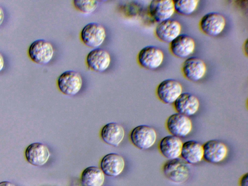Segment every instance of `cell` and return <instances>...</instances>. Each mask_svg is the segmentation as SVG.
Returning <instances> with one entry per match:
<instances>
[{
	"label": "cell",
	"instance_id": "cell-1",
	"mask_svg": "<svg viewBox=\"0 0 248 186\" xmlns=\"http://www.w3.org/2000/svg\"><path fill=\"white\" fill-rule=\"evenodd\" d=\"M162 171L167 179L176 184L186 183L190 175L188 164L180 157L167 160L163 165Z\"/></svg>",
	"mask_w": 248,
	"mask_h": 186
},
{
	"label": "cell",
	"instance_id": "cell-2",
	"mask_svg": "<svg viewBox=\"0 0 248 186\" xmlns=\"http://www.w3.org/2000/svg\"><path fill=\"white\" fill-rule=\"evenodd\" d=\"M226 25L225 17L217 12H211L204 15L199 22L200 30L203 34L211 37L219 35Z\"/></svg>",
	"mask_w": 248,
	"mask_h": 186
},
{
	"label": "cell",
	"instance_id": "cell-3",
	"mask_svg": "<svg viewBox=\"0 0 248 186\" xmlns=\"http://www.w3.org/2000/svg\"><path fill=\"white\" fill-rule=\"evenodd\" d=\"M130 139L136 148L142 150H147L156 142L157 133L153 127L141 124L132 129L130 134Z\"/></svg>",
	"mask_w": 248,
	"mask_h": 186
},
{
	"label": "cell",
	"instance_id": "cell-4",
	"mask_svg": "<svg viewBox=\"0 0 248 186\" xmlns=\"http://www.w3.org/2000/svg\"><path fill=\"white\" fill-rule=\"evenodd\" d=\"M107 36L106 30L100 23L90 22L82 29L80 37L84 45L93 48H99L104 42Z\"/></svg>",
	"mask_w": 248,
	"mask_h": 186
},
{
	"label": "cell",
	"instance_id": "cell-5",
	"mask_svg": "<svg viewBox=\"0 0 248 186\" xmlns=\"http://www.w3.org/2000/svg\"><path fill=\"white\" fill-rule=\"evenodd\" d=\"M164 59L163 50L155 46L149 45L143 47L139 52L137 61L142 68L154 70L159 68Z\"/></svg>",
	"mask_w": 248,
	"mask_h": 186
},
{
	"label": "cell",
	"instance_id": "cell-6",
	"mask_svg": "<svg viewBox=\"0 0 248 186\" xmlns=\"http://www.w3.org/2000/svg\"><path fill=\"white\" fill-rule=\"evenodd\" d=\"M57 86L64 94L73 96L77 94L83 85V79L78 71L69 70L62 72L58 78Z\"/></svg>",
	"mask_w": 248,
	"mask_h": 186
},
{
	"label": "cell",
	"instance_id": "cell-7",
	"mask_svg": "<svg viewBox=\"0 0 248 186\" xmlns=\"http://www.w3.org/2000/svg\"><path fill=\"white\" fill-rule=\"evenodd\" d=\"M183 86L176 79L168 78L162 80L156 87L157 98L165 104H173L183 93Z\"/></svg>",
	"mask_w": 248,
	"mask_h": 186
},
{
	"label": "cell",
	"instance_id": "cell-8",
	"mask_svg": "<svg viewBox=\"0 0 248 186\" xmlns=\"http://www.w3.org/2000/svg\"><path fill=\"white\" fill-rule=\"evenodd\" d=\"M28 54L30 58L40 64L48 63L53 59L54 49L52 44L45 39H38L30 46Z\"/></svg>",
	"mask_w": 248,
	"mask_h": 186
},
{
	"label": "cell",
	"instance_id": "cell-9",
	"mask_svg": "<svg viewBox=\"0 0 248 186\" xmlns=\"http://www.w3.org/2000/svg\"><path fill=\"white\" fill-rule=\"evenodd\" d=\"M166 127L170 135L185 138L192 131V123L189 117L176 112L168 117Z\"/></svg>",
	"mask_w": 248,
	"mask_h": 186
},
{
	"label": "cell",
	"instance_id": "cell-10",
	"mask_svg": "<svg viewBox=\"0 0 248 186\" xmlns=\"http://www.w3.org/2000/svg\"><path fill=\"white\" fill-rule=\"evenodd\" d=\"M181 72L184 77L192 82H197L202 79L207 72L205 62L196 56H190L184 61Z\"/></svg>",
	"mask_w": 248,
	"mask_h": 186
},
{
	"label": "cell",
	"instance_id": "cell-11",
	"mask_svg": "<svg viewBox=\"0 0 248 186\" xmlns=\"http://www.w3.org/2000/svg\"><path fill=\"white\" fill-rule=\"evenodd\" d=\"M195 48L194 39L186 34H180L169 44V49L171 54L182 59L190 57Z\"/></svg>",
	"mask_w": 248,
	"mask_h": 186
},
{
	"label": "cell",
	"instance_id": "cell-12",
	"mask_svg": "<svg viewBox=\"0 0 248 186\" xmlns=\"http://www.w3.org/2000/svg\"><path fill=\"white\" fill-rule=\"evenodd\" d=\"M148 12L150 16L157 23L171 19L175 13L174 0H153L149 4Z\"/></svg>",
	"mask_w": 248,
	"mask_h": 186
},
{
	"label": "cell",
	"instance_id": "cell-13",
	"mask_svg": "<svg viewBox=\"0 0 248 186\" xmlns=\"http://www.w3.org/2000/svg\"><path fill=\"white\" fill-rule=\"evenodd\" d=\"M203 159L211 164H218L227 157L228 149L223 142L216 140H210L202 144Z\"/></svg>",
	"mask_w": 248,
	"mask_h": 186
},
{
	"label": "cell",
	"instance_id": "cell-14",
	"mask_svg": "<svg viewBox=\"0 0 248 186\" xmlns=\"http://www.w3.org/2000/svg\"><path fill=\"white\" fill-rule=\"evenodd\" d=\"M181 31L180 23L171 18L157 23L155 29V34L160 41L170 44L181 34Z\"/></svg>",
	"mask_w": 248,
	"mask_h": 186
},
{
	"label": "cell",
	"instance_id": "cell-15",
	"mask_svg": "<svg viewBox=\"0 0 248 186\" xmlns=\"http://www.w3.org/2000/svg\"><path fill=\"white\" fill-rule=\"evenodd\" d=\"M111 61L110 54L100 47L93 49L88 53L86 58L88 67L96 72L106 71L109 68Z\"/></svg>",
	"mask_w": 248,
	"mask_h": 186
},
{
	"label": "cell",
	"instance_id": "cell-16",
	"mask_svg": "<svg viewBox=\"0 0 248 186\" xmlns=\"http://www.w3.org/2000/svg\"><path fill=\"white\" fill-rule=\"evenodd\" d=\"M200 105L198 98L189 92H183L173 104L177 113L189 117L197 113Z\"/></svg>",
	"mask_w": 248,
	"mask_h": 186
},
{
	"label": "cell",
	"instance_id": "cell-17",
	"mask_svg": "<svg viewBox=\"0 0 248 186\" xmlns=\"http://www.w3.org/2000/svg\"><path fill=\"white\" fill-rule=\"evenodd\" d=\"M183 143L181 138L167 135L160 140L158 148L160 153L168 160L175 159L180 157Z\"/></svg>",
	"mask_w": 248,
	"mask_h": 186
},
{
	"label": "cell",
	"instance_id": "cell-18",
	"mask_svg": "<svg viewBox=\"0 0 248 186\" xmlns=\"http://www.w3.org/2000/svg\"><path fill=\"white\" fill-rule=\"evenodd\" d=\"M125 166L124 158L117 153H109L106 155L101 160L100 169L105 175L110 177L119 175L123 171Z\"/></svg>",
	"mask_w": 248,
	"mask_h": 186
},
{
	"label": "cell",
	"instance_id": "cell-19",
	"mask_svg": "<svg viewBox=\"0 0 248 186\" xmlns=\"http://www.w3.org/2000/svg\"><path fill=\"white\" fill-rule=\"evenodd\" d=\"M25 155L30 164L35 166H42L47 162L50 154L45 144L40 142H34L27 147Z\"/></svg>",
	"mask_w": 248,
	"mask_h": 186
},
{
	"label": "cell",
	"instance_id": "cell-20",
	"mask_svg": "<svg viewBox=\"0 0 248 186\" xmlns=\"http://www.w3.org/2000/svg\"><path fill=\"white\" fill-rule=\"evenodd\" d=\"M124 136V127L116 122L107 124L100 131V137L103 141L114 147H118L121 143Z\"/></svg>",
	"mask_w": 248,
	"mask_h": 186
},
{
	"label": "cell",
	"instance_id": "cell-21",
	"mask_svg": "<svg viewBox=\"0 0 248 186\" xmlns=\"http://www.w3.org/2000/svg\"><path fill=\"white\" fill-rule=\"evenodd\" d=\"M202 144L194 140L186 141L183 143L180 157L190 165L199 163L203 159Z\"/></svg>",
	"mask_w": 248,
	"mask_h": 186
},
{
	"label": "cell",
	"instance_id": "cell-22",
	"mask_svg": "<svg viewBox=\"0 0 248 186\" xmlns=\"http://www.w3.org/2000/svg\"><path fill=\"white\" fill-rule=\"evenodd\" d=\"M104 181V173L100 168L95 166L85 168L81 174L82 186H102Z\"/></svg>",
	"mask_w": 248,
	"mask_h": 186
},
{
	"label": "cell",
	"instance_id": "cell-23",
	"mask_svg": "<svg viewBox=\"0 0 248 186\" xmlns=\"http://www.w3.org/2000/svg\"><path fill=\"white\" fill-rule=\"evenodd\" d=\"M199 2V0H174L175 12L181 16H190L197 10Z\"/></svg>",
	"mask_w": 248,
	"mask_h": 186
},
{
	"label": "cell",
	"instance_id": "cell-24",
	"mask_svg": "<svg viewBox=\"0 0 248 186\" xmlns=\"http://www.w3.org/2000/svg\"><path fill=\"white\" fill-rule=\"evenodd\" d=\"M75 7L82 13L90 14L95 11L98 6V1L91 0H74Z\"/></svg>",
	"mask_w": 248,
	"mask_h": 186
},
{
	"label": "cell",
	"instance_id": "cell-25",
	"mask_svg": "<svg viewBox=\"0 0 248 186\" xmlns=\"http://www.w3.org/2000/svg\"><path fill=\"white\" fill-rule=\"evenodd\" d=\"M248 173L244 174L240 178L239 181V186H248Z\"/></svg>",
	"mask_w": 248,
	"mask_h": 186
},
{
	"label": "cell",
	"instance_id": "cell-26",
	"mask_svg": "<svg viewBox=\"0 0 248 186\" xmlns=\"http://www.w3.org/2000/svg\"><path fill=\"white\" fill-rule=\"evenodd\" d=\"M4 57L0 52V72L3 70L4 68Z\"/></svg>",
	"mask_w": 248,
	"mask_h": 186
},
{
	"label": "cell",
	"instance_id": "cell-27",
	"mask_svg": "<svg viewBox=\"0 0 248 186\" xmlns=\"http://www.w3.org/2000/svg\"><path fill=\"white\" fill-rule=\"evenodd\" d=\"M4 19V12L3 9L0 6V26L2 24Z\"/></svg>",
	"mask_w": 248,
	"mask_h": 186
},
{
	"label": "cell",
	"instance_id": "cell-28",
	"mask_svg": "<svg viewBox=\"0 0 248 186\" xmlns=\"http://www.w3.org/2000/svg\"><path fill=\"white\" fill-rule=\"evenodd\" d=\"M0 186H16L10 182L3 181V182H0Z\"/></svg>",
	"mask_w": 248,
	"mask_h": 186
}]
</instances>
